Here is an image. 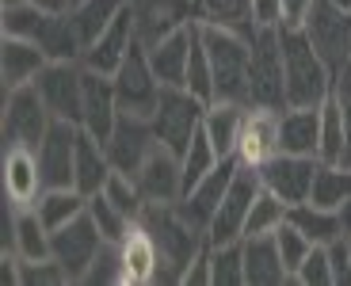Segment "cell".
Segmentation results:
<instances>
[{"mask_svg":"<svg viewBox=\"0 0 351 286\" xmlns=\"http://www.w3.org/2000/svg\"><path fill=\"white\" fill-rule=\"evenodd\" d=\"M282 46V80H287V107H321L336 88V73L313 46L306 27L279 23Z\"/></svg>","mask_w":351,"mask_h":286,"instance_id":"6da1fadb","label":"cell"},{"mask_svg":"<svg viewBox=\"0 0 351 286\" xmlns=\"http://www.w3.org/2000/svg\"><path fill=\"white\" fill-rule=\"evenodd\" d=\"M202 43L210 53L214 69V99L221 104H245L248 107V61H252V43L245 27L214 23V19H199Z\"/></svg>","mask_w":351,"mask_h":286,"instance_id":"7a4b0ae2","label":"cell"},{"mask_svg":"<svg viewBox=\"0 0 351 286\" xmlns=\"http://www.w3.org/2000/svg\"><path fill=\"white\" fill-rule=\"evenodd\" d=\"M252 61H248V107H287V80H282V46L279 23H256L252 35Z\"/></svg>","mask_w":351,"mask_h":286,"instance_id":"3957f363","label":"cell"},{"mask_svg":"<svg viewBox=\"0 0 351 286\" xmlns=\"http://www.w3.org/2000/svg\"><path fill=\"white\" fill-rule=\"evenodd\" d=\"M202 115H206V104L195 92H187V88H160L157 111L149 115V122L160 145H168L172 153L184 156L195 130L202 126Z\"/></svg>","mask_w":351,"mask_h":286,"instance_id":"277c9868","label":"cell"},{"mask_svg":"<svg viewBox=\"0 0 351 286\" xmlns=\"http://www.w3.org/2000/svg\"><path fill=\"white\" fill-rule=\"evenodd\" d=\"M114 95H119V111L123 115H138V119H149L157 111V99H160V80L149 65V50L141 43H134V50L126 53V61L119 65L114 73Z\"/></svg>","mask_w":351,"mask_h":286,"instance_id":"5b68a950","label":"cell"},{"mask_svg":"<svg viewBox=\"0 0 351 286\" xmlns=\"http://www.w3.org/2000/svg\"><path fill=\"white\" fill-rule=\"evenodd\" d=\"M50 107L38 95L35 84L23 88H8L4 92V145H31L38 149V141L50 130Z\"/></svg>","mask_w":351,"mask_h":286,"instance_id":"8992f818","label":"cell"},{"mask_svg":"<svg viewBox=\"0 0 351 286\" xmlns=\"http://www.w3.org/2000/svg\"><path fill=\"white\" fill-rule=\"evenodd\" d=\"M104 233L96 229V222H92V214H80L73 217L69 226L53 229L50 233V256L65 267V275H69V283H84L88 267L96 263L99 248H104Z\"/></svg>","mask_w":351,"mask_h":286,"instance_id":"52a82bcc","label":"cell"},{"mask_svg":"<svg viewBox=\"0 0 351 286\" xmlns=\"http://www.w3.org/2000/svg\"><path fill=\"white\" fill-rule=\"evenodd\" d=\"M260 172L256 168H237L233 183H229L226 199H221L218 214L210 217L206 226V244H229V241H241L245 237V222H248V210H252L256 195H260Z\"/></svg>","mask_w":351,"mask_h":286,"instance_id":"ba28073f","label":"cell"},{"mask_svg":"<svg viewBox=\"0 0 351 286\" xmlns=\"http://www.w3.org/2000/svg\"><path fill=\"white\" fill-rule=\"evenodd\" d=\"M35 88L53 119L80 126V111H84V65L80 61H46V69L35 77Z\"/></svg>","mask_w":351,"mask_h":286,"instance_id":"9c48e42d","label":"cell"},{"mask_svg":"<svg viewBox=\"0 0 351 286\" xmlns=\"http://www.w3.org/2000/svg\"><path fill=\"white\" fill-rule=\"evenodd\" d=\"M130 12L141 46H157L165 35L187 27L191 19H202L199 0H130Z\"/></svg>","mask_w":351,"mask_h":286,"instance_id":"30bf717a","label":"cell"},{"mask_svg":"<svg viewBox=\"0 0 351 286\" xmlns=\"http://www.w3.org/2000/svg\"><path fill=\"white\" fill-rule=\"evenodd\" d=\"M77 122L53 119L46 138L38 141V165L46 187H77Z\"/></svg>","mask_w":351,"mask_h":286,"instance_id":"8fae6325","label":"cell"},{"mask_svg":"<svg viewBox=\"0 0 351 286\" xmlns=\"http://www.w3.org/2000/svg\"><path fill=\"white\" fill-rule=\"evenodd\" d=\"M141 199L145 202H180L184 199V160L180 153H172L168 145H153L149 156L141 160V168L134 172Z\"/></svg>","mask_w":351,"mask_h":286,"instance_id":"7c38bea8","label":"cell"},{"mask_svg":"<svg viewBox=\"0 0 351 286\" xmlns=\"http://www.w3.org/2000/svg\"><path fill=\"white\" fill-rule=\"evenodd\" d=\"M317 156H294V153H279L271 156L260 172V183L267 191H275L287 206H298V202H309V191H313V176H317Z\"/></svg>","mask_w":351,"mask_h":286,"instance_id":"4fadbf2b","label":"cell"},{"mask_svg":"<svg viewBox=\"0 0 351 286\" xmlns=\"http://www.w3.org/2000/svg\"><path fill=\"white\" fill-rule=\"evenodd\" d=\"M279 115L275 107H248L245 111V126H241V141H237V165L241 168H263L271 156L282 153L279 145Z\"/></svg>","mask_w":351,"mask_h":286,"instance_id":"5bb4252c","label":"cell"},{"mask_svg":"<svg viewBox=\"0 0 351 286\" xmlns=\"http://www.w3.org/2000/svg\"><path fill=\"white\" fill-rule=\"evenodd\" d=\"M306 31L313 38V46L321 50V58L336 73L343 65V58L351 53V12L336 8L332 0H317L309 19H306Z\"/></svg>","mask_w":351,"mask_h":286,"instance_id":"9a60e30c","label":"cell"},{"mask_svg":"<svg viewBox=\"0 0 351 286\" xmlns=\"http://www.w3.org/2000/svg\"><path fill=\"white\" fill-rule=\"evenodd\" d=\"M0 172H4V202H12V206H35L38 195L46 191L38 149L31 145H4Z\"/></svg>","mask_w":351,"mask_h":286,"instance_id":"2e32d148","label":"cell"},{"mask_svg":"<svg viewBox=\"0 0 351 286\" xmlns=\"http://www.w3.org/2000/svg\"><path fill=\"white\" fill-rule=\"evenodd\" d=\"M237 156H226L218 168H214L206 180H199L191 191H187L184 199L176 202V210L184 214V222H191L199 233H206V226H210V217L218 214V206H221V199H226V191H229V183H233V176H237Z\"/></svg>","mask_w":351,"mask_h":286,"instance_id":"e0dca14e","label":"cell"},{"mask_svg":"<svg viewBox=\"0 0 351 286\" xmlns=\"http://www.w3.org/2000/svg\"><path fill=\"white\" fill-rule=\"evenodd\" d=\"M134 43H138V27H134V12H130V4H126V8L114 16V23L84 50L80 65H84V69L104 73V77H114L119 65L126 61V53L134 50Z\"/></svg>","mask_w":351,"mask_h":286,"instance_id":"ac0fdd59","label":"cell"},{"mask_svg":"<svg viewBox=\"0 0 351 286\" xmlns=\"http://www.w3.org/2000/svg\"><path fill=\"white\" fill-rule=\"evenodd\" d=\"M119 95H114V80L104 77L96 69H84V111H80V130H88L92 138H99L107 145V138L119 126Z\"/></svg>","mask_w":351,"mask_h":286,"instance_id":"d6986e66","label":"cell"},{"mask_svg":"<svg viewBox=\"0 0 351 286\" xmlns=\"http://www.w3.org/2000/svg\"><path fill=\"white\" fill-rule=\"evenodd\" d=\"M157 145V134H153L149 119H138V115H119V126L107 138V156H111L114 172L134 176L141 168V160L149 156V149Z\"/></svg>","mask_w":351,"mask_h":286,"instance_id":"ffe728a7","label":"cell"},{"mask_svg":"<svg viewBox=\"0 0 351 286\" xmlns=\"http://www.w3.org/2000/svg\"><path fill=\"white\" fill-rule=\"evenodd\" d=\"M119 252H123V286H145L160 278V244L138 217L119 241Z\"/></svg>","mask_w":351,"mask_h":286,"instance_id":"44dd1931","label":"cell"},{"mask_svg":"<svg viewBox=\"0 0 351 286\" xmlns=\"http://www.w3.org/2000/svg\"><path fill=\"white\" fill-rule=\"evenodd\" d=\"M195 23H199V19H191L187 27H180V31H172V35H165L157 46H145V50H149L153 73H157V80L165 88H184L187 84V58H191Z\"/></svg>","mask_w":351,"mask_h":286,"instance_id":"7402d4cb","label":"cell"},{"mask_svg":"<svg viewBox=\"0 0 351 286\" xmlns=\"http://www.w3.org/2000/svg\"><path fill=\"white\" fill-rule=\"evenodd\" d=\"M46 61L50 58L43 53L38 43L4 35V43H0V77H4V92H8V88L35 84V77L46 69Z\"/></svg>","mask_w":351,"mask_h":286,"instance_id":"603a6c76","label":"cell"},{"mask_svg":"<svg viewBox=\"0 0 351 286\" xmlns=\"http://www.w3.org/2000/svg\"><path fill=\"white\" fill-rule=\"evenodd\" d=\"M279 145L294 156H317L321 149V107H282Z\"/></svg>","mask_w":351,"mask_h":286,"instance_id":"cb8c5ba5","label":"cell"},{"mask_svg":"<svg viewBox=\"0 0 351 286\" xmlns=\"http://www.w3.org/2000/svg\"><path fill=\"white\" fill-rule=\"evenodd\" d=\"M245 278L248 286H282L290 283V271L279 256L275 233L263 237H245Z\"/></svg>","mask_w":351,"mask_h":286,"instance_id":"d4e9b609","label":"cell"},{"mask_svg":"<svg viewBox=\"0 0 351 286\" xmlns=\"http://www.w3.org/2000/svg\"><path fill=\"white\" fill-rule=\"evenodd\" d=\"M245 111H248L245 104H221V99L206 104V115H202V130H206V138H210L214 149H218L221 160L237 153L241 126H245Z\"/></svg>","mask_w":351,"mask_h":286,"instance_id":"484cf974","label":"cell"},{"mask_svg":"<svg viewBox=\"0 0 351 286\" xmlns=\"http://www.w3.org/2000/svg\"><path fill=\"white\" fill-rule=\"evenodd\" d=\"M114 165L107 156V145L99 138H92L88 130L77 134V191L84 195H99L111 180Z\"/></svg>","mask_w":351,"mask_h":286,"instance_id":"4316f807","label":"cell"},{"mask_svg":"<svg viewBox=\"0 0 351 286\" xmlns=\"http://www.w3.org/2000/svg\"><path fill=\"white\" fill-rule=\"evenodd\" d=\"M12 252L19 260H50V229L35 206H12Z\"/></svg>","mask_w":351,"mask_h":286,"instance_id":"83f0119b","label":"cell"},{"mask_svg":"<svg viewBox=\"0 0 351 286\" xmlns=\"http://www.w3.org/2000/svg\"><path fill=\"white\" fill-rule=\"evenodd\" d=\"M343 156H348V104L332 92L321 104V149H317V160L321 165H343Z\"/></svg>","mask_w":351,"mask_h":286,"instance_id":"f1b7e54d","label":"cell"},{"mask_svg":"<svg viewBox=\"0 0 351 286\" xmlns=\"http://www.w3.org/2000/svg\"><path fill=\"white\" fill-rule=\"evenodd\" d=\"M287 222L294 229H302L313 244H332V241H340V237H343L340 210L317 206V202H298V206H290L287 210Z\"/></svg>","mask_w":351,"mask_h":286,"instance_id":"f546056e","label":"cell"},{"mask_svg":"<svg viewBox=\"0 0 351 286\" xmlns=\"http://www.w3.org/2000/svg\"><path fill=\"white\" fill-rule=\"evenodd\" d=\"M35 210H38V217L46 222V229H62V226H69L73 217H80L88 210V195L84 191H77V187H46L43 195H38V202H35Z\"/></svg>","mask_w":351,"mask_h":286,"instance_id":"4dcf8cb0","label":"cell"},{"mask_svg":"<svg viewBox=\"0 0 351 286\" xmlns=\"http://www.w3.org/2000/svg\"><path fill=\"white\" fill-rule=\"evenodd\" d=\"M126 4H130V0H80V4H73V23H77V35H80V43H84V50L114 23V16H119Z\"/></svg>","mask_w":351,"mask_h":286,"instance_id":"1f68e13d","label":"cell"},{"mask_svg":"<svg viewBox=\"0 0 351 286\" xmlns=\"http://www.w3.org/2000/svg\"><path fill=\"white\" fill-rule=\"evenodd\" d=\"M309 202L328 210H340L343 202H351V165H317Z\"/></svg>","mask_w":351,"mask_h":286,"instance_id":"d6a6232c","label":"cell"},{"mask_svg":"<svg viewBox=\"0 0 351 286\" xmlns=\"http://www.w3.org/2000/svg\"><path fill=\"white\" fill-rule=\"evenodd\" d=\"M180 160H184V195H187V191H191L199 180H206V176H210L214 168L221 165L218 149L210 145V138H206V130H202V126L195 130L191 145L184 149V156H180Z\"/></svg>","mask_w":351,"mask_h":286,"instance_id":"836d02e7","label":"cell"},{"mask_svg":"<svg viewBox=\"0 0 351 286\" xmlns=\"http://www.w3.org/2000/svg\"><path fill=\"white\" fill-rule=\"evenodd\" d=\"M210 271L214 286H248L245 278V237L229 244H214L210 248Z\"/></svg>","mask_w":351,"mask_h":286,"instance_id":"e575fe53","label":"cell"},{"mask_svg":"<svg viewBox=\"0 0 351 286\" xmlns=\"http://www.w3.org/2000/svg\"><path fill=\"white\" fill-rule=\"evenodd\" d=\"M287 202L275 195V191L260 187V195H256L252 210H248V222H245V237H263V233H275V229L287 222Z\"/></svg>","mask_w":351,"mask_h":286,"instance_id":"d590c367","label":"cell"},{"mask_svg":"<svg viewBox=\"0 0 351 286\" xmlns=\"http://www.w3.org/2000/svg\"><path fill=\"white\" fill-rule=\"evenodd\" d=\"M187 92H195L202 104H214V69H210V53L202 43V31L195 23V38H191V58H187Z\"/></svg>","mask_w":351,"mask_h":286,"instance_id":"8d00e7d4","label":"cell"},{"mask_svg":"<svg viewBox=\"0 0 351 286\" xmlns=\"http://www.w3.org/2000/svg\"><path fill=\"white\" fill-rule=\"evenodd\" d=\"M88 214H92V222H96V229L104 233L107 244H119L126 237V229L134 226V217L123 214V210L114 206L104 191H99V195H88Z\"/></svg>","mask_w":351,"mask_h":286,"instance_id":"74e56055","label":"cell"},{"mask_svg":"<svg viewBox=\"0 0 351 286\" xmlns=\"http://www.w3.org/2000/svg\"><path fill=\"white\" fill-rule=\"evenodd\" d=\"M69 275L58 260H19L16 263V286H65Z\"/></svg>","mask_w":351,"mask_h":286,"instance_id":"f35d334b","label":"cell"},{"mask_svg":"<svg viewBox=\"0 0 351 286\" xmlns=\"http://www.w3.org/2000/svg\"><path fill=\"white\" fill-rule=\"evenodd\" d=\"M275 241H279V256H282V263H287V271H290V283H294V275H298L302 260L309 256L313 241H309L302 229H294L290 222H282V226L275 229Z\"/></svg>","mask_w":351,"mask_h":286,"instance_id":"ab89813d","label":"cell"},{"mask_svg":"<svg viewBox=\"0 0 351 286\" xmlns=\"http://www.w3.org/2000/svg\"><path fill=\"white\" fill-rule=\"evenodd\" d=\"M104 195L119 210H123V214H130V217H138L141 206H145V199H141V191H138V183H134V176H126V172H111Z\"/></svg>","mask_w":351,"mask_h":286,"instance_id":"60d3db41","label":"cell"},{"mask_svg":"<svg viewBox=\"0 0 351 286\" xmlns=\"http://www.w3.org/2000/svg\"><path fill=\"white\" fill-rule=\"evenodd\" d=\"M294 283L298 286H336L332 283V263H328V244H313V248H309V256L302 260Z\"/></svg>","mask_w":351,"mask_h":286,"instance_id":"b9f144b4","label":"cell"},{"mask_svg":"<svg viewBox=\"0 0 351 286\" xmlns=\"http://www.w3.org/2000/svg\"><path fill=\"white\" fill-rule=\"evenodd\" d=\"M84 283H123V252H119V244H104L99 248V256L88 267Z\"/></svg>","mask_w":351,"mask_h":286,"instance_id":"7bdbcfd3","label":"cell"},{"mask_svg":"<svg viewBox=\"0 0 351 286\" xmlns=\"http://www.w3.org/2000/svg\"><path fill=\"white\" fill-rule=\"evenodd\" d=\"M184 286H214V271H210V244H202L195 252V260L184 267Z\"/></svg>","mask_w":351,"mask_h":286,"instance_id":"ee69618b","label":"cell"},{"mask_svg":"<svg viewBox=\"0 0 351 286\" xmlns=\"http://www.w3.org/2000/svg\"><path fill=\"white\" fill-rule=\"evenodd\" d=\"M328 263H332V283L351 286V244H348V237L328 244Z\"/></svg>","mask_w":351,"mask_h":286,"instance_id":"f6af8a7d","label":"cell"},{"mask_svg":"<svg viewBox=\"0 0 351 286\" xmlns=\"http://www.w3.org/2000/svg\"><path fill=\"white\" fill-rule=\"evenodd\" d=\"M313 4H317V0H282V19H279V23H287V27H306Z\"/></svg>","mask_w":351,"mask_h":286,"instance_id":"bcb514c9","label":"cell"},{"mask_svg":"<svg viewBox=\"0 0 351 286\" xmlns=\"http://www.w3.org/2000/svg\"><path fill=\"white\" fill-rule=\"evenodd\" d=\"M282 0H252V23H279Z\"/></svg>","mask_w":351,"mask_h":286,"instance_id":"7dc6e473","label":"cell"},{"mask_svg":"<svg viewBox=\"0 0 351 286\" xmlns=\"http://www.w3.org/2000/svg\"><path fill=\"white\" fill-rule=\"evenodd\" d=\"M38 12H50V16H69L73 12V0H31Z\"/></svg>","mask_w":351,"mask_h":286,"instance_id":"c3c4849f","label":"cell"},{"mask_svg":"<svg viewBox=\"0 0 351 286\" xmlns=\"http://www.w3.org/2000/svg\"><path fill=\"white\" fill-rule=\"evenodd\" d=\"M340 222H343V237H351V202L340 206Z\"/></svg>","mask_w":351,"mask_h":286,"instance_id":"681fc988","label":"cell"},{"mask_svg":"<svg viewBox=\"0 0 351 286\" xmlns=\"http://www.w3.org/2000/svg\"><path fill=\"white\" fill-rule=\"evenodd\" d=\"M343 165H351V104H348V156H343Z\"/></svg>","mask_w":351,"mask_h":286,"instance_id":"f907efd6","label":"cell"},{"mask_svg":"<svg viewBox=\"0 0 351 286\" xmlns=\"http://www.w3.org/2000/svg\"><path fill=\"white\" fill-rule=\"evenodd\" d=\"M336 8H343V12H351V0H332Z\"/></svg>","mask_w":351,"mask_h":286,"instance_id":"816d5d0a","label":"cell"},{"mask_svg":"<svg viewBox=\"0 0 351 286\" xmlns=\"http://www.w3.org/2000/svg\"><path fill=\"white\" fill-rule=\"evenodd\" d=\"M0 4H4V8H16V4H27V0H0Z\"/></svg>","mask_w":351,"mask_h":286,"instance_id":"f5cc1de1","label":"cell"},{"mask_svg":"<svg viewBox=\"0 0 351 286\" xmlns=\"http://www.w3.org/2000/svg\"><path fill=\"white\" fill-rule=\"evenodd\" d=\"M73 4H80V0H73Z\"/></svg>","mask_w":351,"mask_h":286,"instance_id":"db71d44e","label":"cell"},{"mask_svg":"<svg viewBox=\"0 0 351 286\" xmlns=\"http://www.w3.org/2000/svg\"><path fill=\"white\" fill-rule=\"evenodd\" d=\"M348 244H351V237H348Z\"/></svg>","mask_w":351,"mask_h":286,"instance_id":"11a10c76","label":"cell"}]
</instances>
